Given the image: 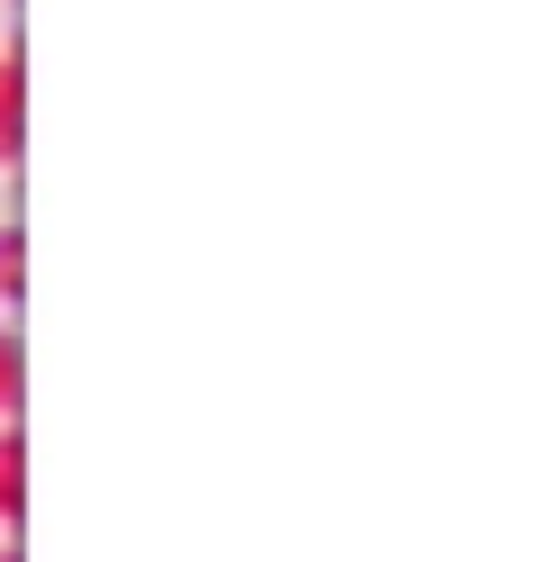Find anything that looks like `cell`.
<instances>
[{
    "instance_id": "1",
    "label": "cell",
    "mask_w": 544,
    "mask_h": 562,
    "mask_svg": "<svg viewBox=\"0 0 544 562\" xmlns=\"http://www.w3.org/2000/svg\"><path fill=\"white\" fill-rule=\"evenodd\" d=\"M0 517H19V436L0 427Z\"/></svg>"
},
{
    "instance_id": "2",
    "label": "cell",
    "mask_w": 544,
    "mask_h": 562,
    "mask_svg": "<svg viewBox=\"0 0 544 562\" xmlns=\"http://www.w3.org/2000/svg\"><path fill=\"white\" fill-rule=\"evenodd\" d=\"M10 408H19V336L0 327V417H10Z\"/></svg>"
},
{
    "instance_id": "3",
    "label": "cell",
    "mask_w": 544,
    "mask_h": 562,
    "mask_svg": "<svg viewBox=\"0 0 544 562\" xmlns=\"http://www.w3.org/2000/svg\"><path fill=\"white\" fill-rule=\"evenodd\" d=\"M0 300H19V227H0Z\"/></svg>"
},
{
    "instance_id": "4",
    "label": "cell",
    "mask_w": 544,
    "mask_h": 562,
    "mask_svg": "<svg viewBox=\"0 0 544 562\" xmlns=\"http://www.w3.org/2000/svg\"><path fill=\"white\" fill-rule=\"evenodd\" d=\"M19 155V119H0V164H10Z\"/></svg>"
},
{
    "instance_id": "5",
    "label": "cell",
    "mask_w": 544,
    "mask_h": 562,
    "mask_svg": "<svg viewBox=\"0 0 544 562\" xmlns=\"http://www.w3.org/2000/svg\"><path fill=\"white\" fill-rule=\"evenodd\" d=\"M0 562H19V553H0Z\"/></svg>"
}]
</instances>
